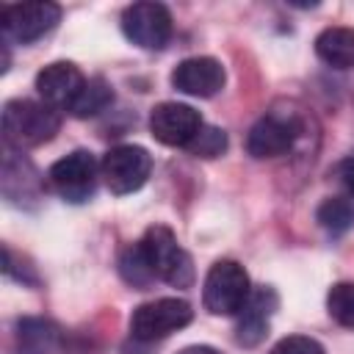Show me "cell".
I'll use <instances>...</instances> for the list:
<instances>
[{
    "label": "cell",
    "mask_w": 354,
    "mask_h": 354,
    "mask_svg": "<svg viewBox=\"0 0 354 354\" xmlns=\"http://www.w3.org/2000/svg\"><path fill=\"white\" fill-rule=\"evenodd\" d=\"M61 127V113L39 100H8L3 105V138L14 149L47 144Z\"/></svg>",
    "instance_id": "cell-1"
},
{
    "label": "cell",
    "mask_w": 354,
    "mask_h": 354,
    "mask_svg": "<svg viewBox=\"0 0 354 354\" xmlns=\"http://www.w3.org/2000/svg\"><path fill=\"white\" fill-rule=\"evenodd\" d=\"M155 279L169 282L171 288H191L194 285V260L191 254L177 243V235L166 224H155L144 232L138 241Z\"/></svg>",
    "instance_id": "cell-2"
},
{
    "label": "cell",
    "mask_w": 354,
    "mask_h": 354,
    "mask_svg": "<svg viewBox=\"0 0 354 354\" xmlns=\"http://www.w3.org/2000/svg\"><path fill=\"white\" fill-rule=\"evenodd\" d=\"M252 293L249 274L235 260H216L205 277L202 301L213 315H238Z\"/></svg>",
    "instance_id": "cell-3"
},
{
    "label": "cell",
    "mask_w": 354,
    "mask_h": 354,
    "mask_svg": "<svg viewBox=\"0 0 354 354\" xmlns=\"http://www.w3.org/2000/svg\"><path fill=\"white\" fill-rule=\"evenodd\" d=\"M194 318V310L183 299H155L133 310L130 315V335L141 343H155L169 337L171 332L188 326Z\"/></svg>",
    "instance_id": "cell-4"
},
{
    "label": "cell",
    "mask_w": 354,
    "mask_h": 354,
    "mask_svg": "<svg viewBox=\"0 0 354 354\" xmlns=\"http://www.w3.org/2000/svg\"><path fill=\"white\" fill-rule=\"evenodd\" d=\"M152 171V155L138 144H119L102 155L100 174L111 194H133L138 191Z\"/></svg>",
    "instance_id": "cell-5"
},
{
    "label": "cell",
    "mask_w": 354,
    "mask_h": 354,
    "mask_svg": "<svg viewBox=\"0 0 354 354\" xmlns=\"http://www.w3.org/2000/svg\"><path fill=\"white\" fill-rule=\"evenodd\" d=\"M61 19V6L50 0H33V3H11L0 11V28L8 41L30 44L50 33Z\"/></svg>",
    "instance_id": "cell-6"
},
{
    "label": "cell",
    "mask_w": 354,
    "mask_h": 354,
    "mask_svg": "<svg viewBox=\"0 0 354 354\" xmlns=\"http://www.w3.org/2000/svg\"><path fill=\"white\" fill-rule=\"evenodd\" d=\"M47 180H50L53 191L61 199H66L72 205H80V202H86L94 194V185H97V160L86 149H75V152L64 155L61 160H55L50 166Z\"/></svg>",
    "instance_id": "cell-7"
},
{
    "label": "cell",
    "mask_w": 354,
    "mask_h": 354,
    "mask_svg": "<svg viewBox=\"0 0 354 354\" xmlns=\"http://www.w3.org/2000/svg\"><path fill=\"white\" fill-rule=\"evenodd\" d=\"M122 30L133 44L160 50L171 39V14L163 3H133L122 14Z\"/></svg>",
    "instance_id": "cell-8"
},
{
    "label": "cell",
    "mask_w": 354,
    "mask_h": 354,
    "mask_svg": "<svg viewBox=\"0 0 354 354\" xmlns=\"http://www.w3.org/2000/svg\"><path fill=\"white\" fill-rule=\"evenodd\" d=\"M301 136V124L288 113H266L257 119L246 136V149L252 158H279L288 155Z\"/></svg>",
    "instance_id": "cell-9"
},
{
    "label": "cell",
    "mask_w": 354,
    "mask_h": 354,
    "mask_svg": "<svg viewBox=\"0 0 354 354\" xmlns=\"http://www.w3.org/2000/svg\"><path fill=\"white\" fill-rule=\"evenodd\" d=\"M202 116L185 102H160L149 113L152 136L166 147H188L191 138L202 130Z\"/></svg>",
    "instance_id": "cell-10"
},
{
    "label": "cell",
    "mask_w": 354,
    "mask_h": 354,
    "mask_svg": "<svg viewBox=\"0 0 354 354\" xmlns=\"http://www.w3.org/2000/svg\"><path fill=\"white\" fill-rule=\"evenodd\" d=\"M83 86H86L83 72L69 61L47 64L36 75V91H39L41 102H47L55 111H69L75 105L77 94L83 91Z\"/></svg>",
    "instance_id": "cell-11"
},
{
    "label": "cell",
    "mask_w": 354,
    "mask_h": 354,
    "mask_svg": "<svg viewBox=\"0 0 354 354\" xmlns=\"http://www.w3.org/2000/svg\"><path fill=\"white\" fill-rule=\"evenodd\" d=\"M171 86L191 97H213L224 86V66L210 55H194L174 66Z\"/></svg>",
    "instance_id": "cell-12"
},
{
    "label": "cell",
    "mask_w": 354,
    "mask_h": 354,
    "mask_svg": "<svg viewBox=\"0 0 354 354\" xmlns=\"http://www.w3.org/2000/svg\"><path fill=\"white\" fill-rule=\"evenodd\" d=\"M277 310V293L271 288H257L249 293L246 304L238 313V326H235V340L241 346H257L268 335L271 315Z\"/></svg>",
    "instance_id": "cell-13"
},
{
    "label": "cell",
    "mask_w": 354,
    "mask_h": 354,
    "mask_svg": "<svg viewBox=\"0 0 354 354\" xmlns=\"http://www.w3.org/2000/svg\"><path fill=\"white\" fill-rule=\"evenodd\" d=\"M14 337H17V354H58L64 343L58 324L47 318H19Z\"/></svg>",
    "instance_id": "cell-14"
},
{
    "label": "cell",
    "mask_w": 354,
    "mask_h": 354,
    "mask_svg": "<svg viewBox=\"0 0 354 354\" xmlns=\"http://www.w3.org/2000/svg\"><path fill=\"white\" fill-rule=\"evenodd\" d=\"M315 53L332 69H354V28H326L315 39Z\"/></svg>",
    "instance_id": "cell-15"
},
{
    "label": "cell",
    "mask_w": 354,
    "mask_h": 354,
    "mask_svg": "<svg viewBox=\"0 0 354 354\" xmlns=\"http://www.w3.org/2000/svg\"><path fill=\"white\" fill-rule=\"evenodd\" d=\"M111 100H113V91L105 77H86V86L77 94L69 113L77 119H88V116H97L100 111H105L111 105Z\"/></svg>",
    "instance_id": "cell-16"
},
{
    "label": "cell",
    "mask_w": 354,
    "mask_h": 354,
    "mask_svg": "<svg viewBox=\"0 0 354 354\" xmlns=\"http://www.w3.org/2000/svg\"><path fill=\"white\" fill-rule=\"evenodd\" d=\"M315 218L326 232L343 235V232H348L354 227V202L348 196H329V199H324L318 205Z\"/></svg>",
    "instance_id": "cell-17"
},
{
    "label": "cell",
    "mask_w": 354,
    "mask_h": 354,
    "mask_svg": "<svg viewBox=\"0 0 354 354\" xmlns=\"http://www.w3.org/2000/svg\"><path fill=\"white\" fill-rule=\"evenodd\" d=\"M119 274H122V279H124L127 285H133V288H149V285H152L155 274H152V268H149V260H147L141 243H133V246H127V249L122 252V257H119Z\"/></svg>",
    "instance_id": "cell-18"
},
{
    "label": "cell",
    "mask_w": 354,
    "mask_h": 354,
    "mask_svg": "<svg viewBox=\"0 0 354 354\" xmlns=\"http://www.w3.org/2000/svg\"><path fill=\"white\" fill-rule=\"evenodd\" d=\"M326 310L340 326L354 329V282L332 285L326 293Z\"/></svg>",
    "instance_id": "cell-19"
},
{
    "label": "cell",
    "mask_w": 354,
    "mask_h": 354,
    "mask_svg": "<svg viewBox=\"0 0 354 354\" xmlns=\"http://www.w3.org/2000/svg\"><path fill=\"white\" fill-rule=\"evenodd\" d=\"M194 158H218L227 149V133L221 127H210L202 124V130L191 138V144L185 147Z\"/></svg>",
    "instance_id": "cell-20"
},
{
    "label": "cell",
    "mask_w": 354,
    "mask_h": 354,
    "mask_svg": "<svg viewBox=\"0 0 354 354\" xmlns=\"http://www.w3.org/2000/svg\"><path fill=\"white\" fill-rule=\"evenodd\" d=\"M271 354H326L324 346L313 337H304V335H290V337H282Z\"/></svg>",
    "instance_id": "cell-21"
},
{
    "label": "cell",
    "mask_w": 354,
    "mask_h": 354,
    "mask_svg": "<svg viewBox=\"0 0 354 354\" xmlns=\"http://www.w3.org/2000/svg\"><path fill=\"white\" fill-rule=\"evenodd\" d=\"M332 177L346 188L348 199H354V155H348V158H343L340 163H335Z\"/></svg>",
    "instance_id": "cell-22"
},
{
    "label": "cell",
    "mask_w": 354,
    "mask_h": 354,
    "mask_svg": "<svg viewBox=\"0 0 354 354\" xmlns=\"http://www.w3.org/2000/svg\"><path fill=\"white\" fill-rule=\"evenodd\" d=\"M180 354H221V351L213 348V346H188V348H183Z\"/></svg>",
    "instance_id": "cell-23"
}]
</instances>
